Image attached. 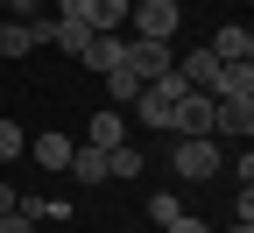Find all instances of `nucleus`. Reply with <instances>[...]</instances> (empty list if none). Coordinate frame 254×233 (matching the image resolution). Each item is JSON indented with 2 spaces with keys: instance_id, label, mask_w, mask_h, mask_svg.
Segmentation results:
<instances>
[{
  "instance_id": "f257e3e1",
  "label": "nucleus",
  "mask_w": 254,
  "mask_h": 233,
  "mask_svg": "<svg viewBox=\"0 0 254 233\" xmlns=\"http://www.w3.org/2000/svg\"><path fill=\"white\" fill-rule=\"evenodd\" d=\"M184 92H190V85H184L177 71H163L155 85H141V92H134V106H127V113H134L141 127H163V135H170V113L184 106Z\"/></svg>"
},
{
  "instance_id": "f03ea898",
  "label": "nucleus",
  "mask_w": 254,
  "mask_h": 233,
  "mask_svg": "<svg viewBox=\"0 0 254 233\" xmlns=\"http://www.w3.org/2000/svg\"><path fill=\"white\" fill-rule=\"evenodd\" d=\"M177 21H184L177 0H134V7H127V36H134V43H170Z\"/></svg>"
},
{
  "instance_id": "7ed1b4c3",
  "label": "nucleus",
  "mask_w": 254,
  "mask_h": 233,
  "mask_svg": "<svg viewBox=\"0 0 254 233\" xmlns=\"http://www.w3.org/2000/svg\"><path fill=\"white\" fill-rule=\"evenodd\" d=\"M120 64H127V71H134L141 85H155L163 71H177V57H170V43H134V36H127V50H120Z\"/></svg>"
},
{
  "instance_id": "20e7f679",
  "label": "nucleus",
  "mask_w": 254,
  "mask_h": 233,
  "mask_svg": "<svg viewBox=\"0 0 254 233\" xmlns=\"http://www.w3.org/2000/svg\"><path fill=\"white\" fill-rule=\"evenodd\" d=\"M170 135H177V142H205V135H212V99H205V92H184V106L170 113Z\"/></svg>"
},
{
  "instance_id": "39448f33",
  "label": "nucleus",
  "mask_w": 254,
  "mask_h": 233,
  "mask_svg": "<svg viewBox=\"0 0 254 233\" xmlns=\"http://www.w3.org/2000/svg\"><path fill=\"white\" fill-rule=\"evenodd\" d=\"M170 162H177V177H190V184H198V177H219V142L212 135L205 142H177Z\"/></svg>"
},
{
  "instance_id": "423d86ee",
  "label": "nucleus",
  "mask_w": 254,
  "mask_h": 233,
  "mask_svg": "<svg viewBox=\"0 0 254 233\" xmlns=\"http://www.w3.org/2000/svg\"><path fill=\"white\" fill-rule=\"evenodd\" d=\"M177 78H184L190 92L219 99V57H212V50H184V57H177Z\"/></svg>"
},
{
  "instance_id": "0eeeda50",
  "label": "nucleus",
  "mask_w": 254,
  "mask_h": 233,
  "mask_svg": "<svg viewBox=\"0 0 254 233\" xmlns=\"http://www.w3.org/2000/svg\"><path fill=\"white\" fill-rule=\"evenodd\" d=\"M219 64H254V28L247 21H226V28H212V43H205Z\"/></svg>"
},
{
  "instance_id": "6e6552de",
  "label": "nucleus",
  "mask_w": 254,
  "mask_h": 233,
  "mask_svg": "<svg viewBox=\"0 0 254 233\" xmlns=\"http://www.w3.org/2000/svg\"><path fill=\"white\" fill-rule=\"evenodd\" d=\"M85 149H127V113H120V106L92 113V120H85Z\"/></svg>"
},
{
  "instance_id": "1a4fd4ad",
  "label": "nucleus",
  "mask_w": 254,
  "mask_h": 233,
  "mask_svg": "<svg viewBox=\"0 0 254 233\" xmlns=\"http://www.w3.org/2000/svg\"><path fill=\"white\" fill-rule=\"evenodd\" d=\"M92 36H127V0H85V14H78Z\"/></svg>"
},
{
  "instance_id": "9d476101",
  "label": "nucleus",
  "mask_w": 254,
  "mask_h": 233,
  "mask_svg": "<svg viewBox=\"0 0 254 233\" xmlns=\"http://www.w3.org/2000/svg\"><path fill=\"white\" fill-rule=\"evenodd\" d=\"M64 170H71L78 184H106V149H85V142H78V149H71V162H64Z\"/></svg>"
},
{
  "instance_id": "9b49d317",
  "label": "nucleus",
  "mask_w": 254,
  "mask_h": 233,
  "mask_svg": "<svg viewBox=\"0 0 254 233\" xmlns=\"http://www.w3.org/2000/svg\"><path fill=\"white\" fill-rule=\"evenodd\" d=\"M71 149H78L71 135H36V142H28V155H36L43 170H64V162H71Z\"/></svg>"
},
{
  "instance_id": "f8f14e48",
  "label": "nucleus",
  "mask_w": 254,
  "mask_h": 233,
  "mask_svg": "<svg viewBox=\"0 0 254 233\" xmlns=\"http://www.w3.org/2000/svg\"><path fill=\"white\" fill-rule=\"evenodd\" d=\"M120 50H127V36H92L78 64H92V71H99V78H106V71H113V64H120Z\"/></svg>"
},
{
  "instance_id": "ddd939ff",
  "label": "nucleus",
  "mask_w": 254,
  "mask_h": 233,
  "mask_svg": "<svg viewBox=\"0 0 254 233\" xmlns=\"http://www.w3.org/2000/svg\"><path fill=\"white\" fill-rule=\"evenodd\" d=\"M85 43H92V28H85L78 14H57V50H64V57H85Z\"/></svg>"
},
{
  "instance_id": "4468645a",
  "label": "nucleus",
  "mask_w": 254,
  "mask_h": 233,
  "mask_svg": "<svg viewBox=\"0 0 254 233\" xmlns=\"http://www.w3.org/2000/svg\"><path fill=\"white\" fill-rule=\"evenodd\" d=\"M134 92H141V78L127 71V64H113V71H106V99H113V106L127 113V106H134Z\"/></svg>"
},
{
  "instance_id": "2eb2a0df",
  "label": "nucleus",
  "mask_w": 254,
  "mask_h": 233,
  "mask_svg": "<svg viewBox=\"0 0 254 233\" xmlns=\"http://www.w3.org/2000/svg\"><path fill=\"white\" fill-rule=\"evenodd\" d=\"M28 50H36V36L21 21H0V57H28Z\"/></svg>"
},
{
  "instance_id": "dca6fc26",
  "label": "nucleus",
  "mask_w": 254,
  "mask_h": 233,
  "mask_svg": "<svg viewBox=\"0 0 254 233\" xmlns=\"http://www.w3.org/2000/svg\"><path fill=\"white\" fill-rule=\"evenodd\" d=\"M106 177H141V149H106Z\"/></svg>"
},
{
  "instance_id": "f3484780",
  "label": "nucleus",
  "mask_w": 254,
  "mask_h": 233,
  "mask_svg": "<svg viewBox=\"0 0 254 233\" xmlns=\"http://www.w3.org/2000/svg\"><path fill=\"white\" fill-rule=\"evenodd\" d=\"M148 219H155V226H177V219H184V205H177L170 191H148Z\"/></svg>"
},
{
  "instance_id": "a211bd4d",
  "label": "nucleus",
  "mask_w": 254,
  "mask_h": 233,
  "mask_svg": "<svg viewBox=\"0 0 254 233\" xmlns=\"http://www.w3.org/2000/svg\"><path fill=\"white\" fill-rule=\"evenodd\" d=\"M14 155H28V135L14 120H0V162H14Z\"/></svg>"
},
{
  "instance_id": "6ab92c4d",
  "label": "nucleus",
  "mask_w": 254,
  "mask_h": 233,
  "mask_svg": "<svg viewBox=\"0 0 254 233\" xmlns=\"http://www.w3.org/2000/svg\"><path fill=\"white\" fill-rule=\"evenodd\" d=\"M21 212V198H14V184H0V219H14Z\"/></svg>"
},
{
  "instance_id": "aec40b11",
  "label": "nucleus",
  "mask_w": 254,
  "mask_h": 233,
  "mask_svg": "<svg viewBox=\"0 0 254 233\" xmlns=\"http://www.w3.org/2000/svg\"><path fill=\"white\" fill-rule=\"evenodd\" d=\"M163 233H212V226H205V219H190V212H184V219H177V226H163Z\"/></svg>"
},
{
  "instance_id": "412c9836",
  "label": "nucleus",
  "mask_w": 254,
  "mask_h": 233,
  "mask_svg": "<svg viewBox=\"0 0 254 233\" xmlns=\"http://www.w3.org/2000/svg\"><path fill=\"white\" fill-rule=\"evenodd\" d=\"M0 233H36V219H21V212H14V219H0Z\"/></svg>"
},
{
  "instance_id": "4be33fe9",
  "label": "nucleus",
  "mask_w": 254,
  "mask_h": 233,
  "mask_svg": "<svg viewBox=\"0 0 254 233\" xmlns=\"http://www.w3.org/2000/svg\"><path fill=\"white\" fill-rule=\"evenodd\" d=\"M0 7H7V0H0Z\"/></svg>"
}]
</instances>
